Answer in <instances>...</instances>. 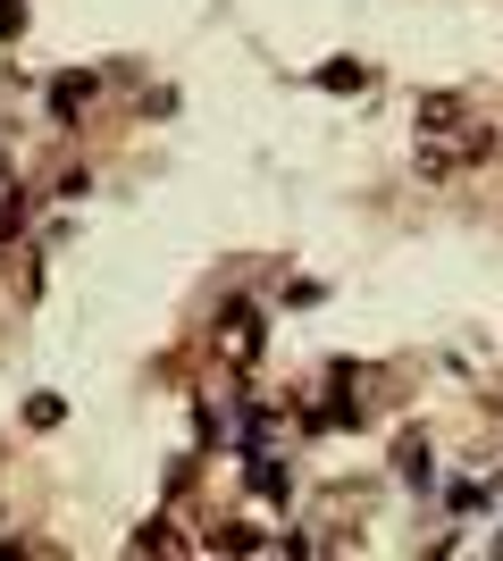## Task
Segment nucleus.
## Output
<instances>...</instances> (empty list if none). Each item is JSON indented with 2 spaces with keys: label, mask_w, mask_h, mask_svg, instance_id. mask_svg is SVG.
Here are the masks:
<instances>
[{
  "label": "nucleus",
  "mask_w": 503,
  "mask_h": 561,
  "mask_svg": "<svg viewBox=\"0 0 503 561\" xmlns=\"http://www.w3.org/2000/svg\"><path fill=\"white\" fill-rule=\"evenodd\" d=\"M403 478H411V486H428V478H436V469H428V445H403Z\"/></svg>",
  "instance_id": "nucleus-2"
},
{
  "label": "nucleus",
  "mask_w": 503,
  "mask_h": 561,
  "mask_svg": "<svg viewBox=\"0 0 503 561\" xmlns=\"http://www.w3.org/2000/svg\"><path fill=\"white\" fill-rule=\"evenodd\" d=\"M84 93H93V76H59V93H50V110H59V117H76V101H84Z\"/></svg>",
  "instance_id": "nucleus-1"
}]
</instances>
